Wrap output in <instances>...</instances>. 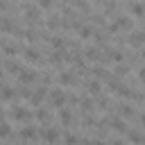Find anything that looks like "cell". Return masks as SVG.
Returning a JSON list of instances; mask_svg holds the SVG:
<instances>
[{"label": "cell", "mask_w": 145, "mask_h": 145, "mask_svg": "<svg viewBox=\"0 0 145 145\" xmlns=\"http://www.w3.org/2000/svg\"><path fill=\"white\" fill-rule=\"evenodd\" d=\"M113 23L118 29H131V18H127V16H118Z\"/></svg>", "instance_id": "obj_12"}, {"label": "cell", "mask_w": 145, "mask_h": 145, "mask_svg": "<svg viewBox=\"0 0 145 145\" xmlns=\"http://www.w3.org/2000/svg\"><path fill=\"white\" fill-rule=\"evenodd\" d=\"M0 43H2V41H0Z\"/></svg>", "instance_id": "obj_43"}, {"label": "cell", "mask_w": 145, "mask_h": 145, "mask_svg": "<svg viewBox=\"0 0 145 145\" xmlns=\"http://www.w3.org/2000/svg\"><path fill=\"white\" fill-rule=\"evenodd\" d=\"M48 118H50V116H48V111H45V109H39V111H36V120L48 122Z\"/></svg>", "instance_id": "obj_29"}, {"label": "cell", "mask_w": 145, "mask_h": 145, "mask_svg": "<svg viewBox=\"0 0 145 145\" xmlns=\"http://www.w3.org/2000/svg\"><path fill=\"white\" fill-rule=\"evenodd\" d=\"M140 122H143V127H145V113H143V116H140Z\"/></svg>", "instance_id": "obj_38"}, {"label": "cell", "mask_w": 145, "mask_h": 145, "mask_svg": "<svg viewBox=\"0 0 145 145\" xmlns=\"http://www.w3.org/2000/svg\"><path fill=\"white\" fill-rule=\"evenodd\" d=\"M52 5H54V0H39L41 9H52Z\"/></svg>", "instance_id": "obj_31"}, {"label": "cell", "mask_w": 145, "mask_h": 145, "mask_svg": "<svg viewBox=\"0 0 145 145\" xmlns=\"http://www.w3.org/2000/svg\"><path fill=\"white\" fill-rule=\"evenodd\" d=\"M143 97H145V95H143Z\"/></svg>", "instance_id": "obj_44"}, {"label": "cell", "mask_w": 145, "mask_h": 145, "mask_svg": "<svg viewBox=\"0 0 145 145\" xmlns=\"http://www.w3.org/2000/svg\"><path fill=\"white\" fill-rule=\"evenodd\" d=\"M129 9H131V14H134V16H138V18H140V16H145V5H143V2H131V7H129Z\"/></svg>", "instance_id": "obj_17"}, {"label": "cell", "mask_w": 145, "mask_h": 145, "mask_svg": "<svg viewBox=\"0 0 145 145\" xmlns=\"http://www.w3.org/2000/svg\"><path fill=\"white\" fill-rule=\"evenodd\" d=\"M61 59H63V52H59V50L50 52V63H61Z\"/></svg>", "instance_id": "obj_19"}, {"label": "cell", "mask_w": 145, "mask_h": 145, "mask_svg": "<svg viewBox=\"0 0 145 145\" xmlns=\"http://www.w3.org/2000/svg\"><path fill=\"white\" fill-rule=\"evenodd\" d=\"M79 106H82V111H91V109H93V100L82 97V100H79Z\"/></svg>", "instance_id": "obj_23"}, {"label": "cell", "mask_w": 145, "mask_h": 145, "mask_svg": "<svg viewBox=\"0 0 145 145\" xmlns=\"http://www.w3.org/2000/svg\"><path fill=\"white\" fill-rule=\"evenodd\" d=\"M129 45H134V48L145 45V32H131V36H129Z\"/></svg>", "instance_id": "obj_6"}, {"label": "cell", "mask_w": 145, "mask_h": 145, "mask_svg": "<svg viewBox=\"0 0 145 145\" xmlns=\"http://www.w3.org/2000/svg\"><path fill=\"white\" fill-rule=\"evenodd\" d=\"M75 5H77V7L82 9V11H86V9H88V5H86L84 0H75Z\"/></svg>", "instance_id": "obj_33"}, {"label": "cell", "mask_w": 145, "mask_h": 145, "mask_svg": "<svg viewBox=\"0 0 145 145\" xmlns=\"http://www.w3.org/2000/svg\"><path fill=\"white\" fill-rule=\"evenodd\" d=\"M5 68H7L9 72H14V75H18V70H20V68H18V63H16V61H11V59L5 63Z\"/></svg>", "instance_id": "obj_25"}, {"label": "cell", "mask_w": 145, "mask_h": 145, "mask_svg": "<svg viewBox=\"0 0 145 145\" xmlns=\"http://www.w3.org/2000/svg\"><path fill=\"white\" fill-rule=\"evenodd\" d=\"M0 29H2V32H9V34H16V29H18V27H16L9 18H2V20H0Z\"/></svg>", "instance_id": "obj_15"}, {"label": "cell", "mask_w": 145, "mask_h": 145, "mask_svg": "<svg viewBox=\"0 0 145 145\" xmlns=\"http://www.w3.org/2000/svg\"><path fill=\"white\" fill-rule=\"evenodd\" d=\"M39 134H41V138H43L48 145H54V143L59 140V131H57V129H52V127H43Z\"/></svg>", "instance_id": "obj_1"}, {"label": "cell", "mask_w": 145, "mask_h": 145, "mask_svg": "<svg viewBox=\"0 0 145 145\" xmlns=\"http://www.w3.org/2000/svg\"><path fill=\"white\" fill-rule=\"evenodd\" d=\"M43 97H45V86H39V88L29 95V102H32L34 106H39V104L43 102Z\"/></svg>", "instance_id": "obj_5"}, {"label": "cell", "mask_w": 145, "mask_h": 145, "mask_svg": "<svg viewBox=\"0 0 145 145\" xmlns=\"http://www.w3.org/2000/svg\"><path fill=\"white\" fill-rule=\"evenodd\" d=\"M2 50H5V54H7V57H14V54L18 52V48H16V45H5V43H2Z\"/></svg>", "instance_id": "obj_26"}, {"label": "cell", "mask_w": 145, "mask_h": 145, "mask_svg": "<svg viewBox=\"0 0 145 145\" xmlns=\"http://www.w3.org/2000/svg\"><path fill=\"white\" fill-rule=\"evenodd\" d=\"M25 61L34 63V61H41V52L36 48H25Z\"/></svg>", "instance_id": "obj_7"}, {"label": "cell", "mask_w": 145, "mask_h": 145, "mask_svg": "<svg viewBox=\"0 0 145 145\" xmlns=\"http://www.w3.org/2000/svg\"><path fill=\"white\" fill-rule=\"evenodd\" d=\"M111 145H127V143H125V140H120V138H116V140H113Z\"/></svg>", "instance_id": "obj_36"}, {"label": "cell", "mask_w": 145, "mask_h": 145, "mask_svg": "<svg viewBox=\"0 0 145 145\" xmlns=\"http://www.w3.org/2000/svg\"><path fill=\"white\" fill-rule=\"evenodd\" d=\"M2 116H5V111H2V109H0V120H2Z\"/></svg>", "instance_id": "obj_40"}, {"label": "cell", "mask_w": 145, "mask_h": 145, "mask_svg": "<svg viewBox=\"0 0 145 145\" xmlns=\"http://www.w3.org/2000/svg\"><path fill=\"white\" fill-rule=\"evenodd\" d=\"M79 145H93V140H88V138H82V140H79Z\"/></svg>", "instance_id": "obj_35"}, {"label": "cell", "mask_w": 145, "mask_h": 145, "mask_svg": "<svg viewBox=\"0 0 145 145\" xmlns=\"http://www.w3.org/2000/svg\"><path fill=\"white\" fill-rule=\"evenodd\" d=\"M25 39H27L29 43H34V41H39V34H36L34 29H27V32H25Z\"/></svg>", "instance_id": "obj_28"}, {"label": "cell", "mask_w": 145, "mask_h": 145, "mask_svg": "<svg viewBox=\"0 0 145 145\" xmlns=\"http://www.w3.org/2000/svg\"><path fill=\"white\" fill-rule=\"evenodd\" d=\"M36 77H39V72H34V70H18V79L23 84H32V82H36Z\"/></svg>", "instance_id": "obj_4"}, {"label": "cell", "mask_w": 145, "mask_h": 145, "mask_svg": "<svg viewBox=\"0 0 145 145\" xmlns=\"http://www.w3.org/2000/svg\"><path fill=\"white\" fill-rule=\"evenodd\" d=\"M50 100H52V104H54L57 109H61V106L66 104V95H63V91H61V88H52Z\"/></svg>", "instance_id": "obj_2"}, {"label": "cell", "mask_w": 145, "mask_h": 145, "mask_svg": "<svg viewBox=\"0 0 145 145\" xmlns=\"http://www.w3.org/2000/svg\"><path fill=\"white\" fill-rule=\"evenodd\" d=\"M9 134H11V127H9V122L0 120V136H2V138H7Z\"/></svg>", "instance_id": "obj_21"}, {"label": "cell", "mask_w": 145, "mask_h": 145, "mask_svg": "<svg viewBox=\"0 0 145 145\" xmlns=\"http://www.w3.org/2000/svg\"><path fill=\"white\" fill-rule=\"evenodd\" d=\"M84 54H86V59H93V61H95V59H97V48H86Z\"/></svg>", "instance_id": "obj_27"}, {"label": "cell", "mask_w": 145, "mask_h": 145, "mask_svg": "<svg viewBox=\"0 0 145 145\" xmlns=\"http://www.w3.org/2000/svg\"><path fill=\"white\" fill-rule=\"evenodd\" d=\"M20 136H23L25 140H34V138L39 136V131H36V127H23V129H20Z\"/></svg>", "instance_id": "obj_14"}, {"label": "cell", "mask_w": 145, "mask_h": 145, "mask_svg": "<svg viewBox=\"0 0 145 145\" xmlns=\"http://www.w3.org/2000/svg\"><path fill=\"white\" fill-rule=\"evenodd\" d=\"M59 120H61V125H70V122H72V113H70V109L61 106V109H59Z\"/></svg>", "instance_id": "obj_13"}, {"label": "cell", "mask_w": 145, "mask_h": 145, "mask_svg": "<svg viewBox=\"0 0 145 145\" xmlns=\"http://www.w3.org/2000/svg\"><path fill=\"white\" fill-rule=\"evenodd\" d=\"M138 79L145 82V66H140V70H138Z\"/></svg>", "instance_id": "obj_34"}, {"label": "cell", "mask_w": 145, "mask_h": 145, "mask_svg": "<svg viewBox=\"0 0 145 145\" xmlns=\"http://www.w3.org/2000/svg\"><path fill=\"white\" fill-rule=\"evenodd\" d=\"M75 82H77V77H75L70 70H66V72L59 75V84H61V86H70V84H75Z\"/></svg>", "instance_id": "obj_8"}, {"label": "cell", "mask_w": 145, "mask_h": 145, "mask_svg": "<svg viewBox=\"0 0 145 145\" xmlns=\"http://www.w3.org/2000/svg\"><path fill=\"white\" fill-rule=\"evenodd\" d=\"M11 116H14L16 120H29V118H32V113H29V111H25L23 106H14Z\"/></svg>", "instance_id": "obj_10"}, {"label": "cell", "mask_w": 145, "mask_h": 145, "mask_svg": "<svg viewBox=\"0 0 145 145\" xmlns=\"http://www.w3.org/2000/svg\"><path fill=\"white\" fill-rule=\"evenodd\" d=\"M127 138H129V143H134V145H140V143H143V136H140L136 129H127Z\"/></svg>", "instance_id": "obj_16"}, {"label": "cell", "mask_w": 145, "mask_h": 145, "mask_svg": "<svg viewBox=\"0 0 145 145\" xmlns=\"http://www.w3.org/2000/svg\"><path fill=\"white\" fill-rule=\"evenodd\" d=\"M86 91H88L91 95H97V93H100V82H97V79H91V82L86 84Z\"/></svg>", "instance_id": "obj_18"}, {"label": "cell", "mask_w": 145, "mask_h": 145, "mask_svg": "<svg viewBox=\"0 0 145 145\" xmlns=\"http://www.w3.org/2000/svg\"><path fill=\"white\" fill-rule=\"evenodd\" d=\"M140 57H143V59H145V48H143V52H140Z\"/></svg>", "instance_id": "obj_39"}, {"label": "cell", "mask_w": 145, "mask_h": 145, "mask_svg": "<svg viewBox=\"0 0 145 145\" xmlns=\"http://www.w3.org/2000/svg\"><path fill=\"white\" fill-rule=\"evenodd\" d=\"M109 125H111V127H113L118 134H127V129H129V127H127V122H125L120 116H113V118L109 120Z\"/></svg>", "instance_id": "obj_3"}, {"label": "cell", "mask_w": 145, "mask_h": 145, "mask_svg": "<svg viewBox=\"0 0 145 145\" xmlns=\"http://www.w3.org/2000/svg\"><path fill=\"white\" fill-rule=\"evenodd\" d=\"M91 36H93V29H91L88 25L79 27V39H91Z\"/></svg>", "instance_id": "obj_22"}, {"label": "cell", "mask_w": 145, "mask_h": 145, "mask_svg": "<svg viewBox=\"0 0 145 145\" xmlns=\"http://www.w3.org/2000/svg\"><path fill=\"white\" fill-rule=\"evenodd\" d=\"M50 45L59 50V48H63V39L61 36H50Z\"/></svg>", "instance_id": "obj_24"}, {"label": "cell", "mask_w": 145, "mask_h": 145, "mask_svg": "<svg viewBox=\"0 0 145 145\" xmlns=\"http://www.w3.org/2000/svg\"><path fill=\"white\" fill-rule=\"evenodd\" d=\"M127 72H129V66H127V68H125V66H118V68H116V75H118V77H125Z\"/></svg>", "instance_id": "obj_32"}, {"label": "cell", "mask_w": 145, "mask_h": 145, "mask_svg": "<svg viewBox=\"0 0 145 145\" xmlns=\"http://www.w3.org/2000/svg\"><path fill=\"white\" fill-rule=\"evenodd\" d=\"M93 145H109V143H104V140H93Z\"/></svg>", "instance_id": "obj_37"}, {"label": "cell", "mask_w": 145, "mask_h": 145, "mask_svg": "<svg viewBox=\"0 0 145 145\" xmlns=\"http://www.w3.org/2000/svg\"><path fill=\"white\" fill-rule=\"evenodd\" d=\"M118 116H120V118H131V116H134V106L127 104V102L118 104Z\"/></svg>", "instance_id": "obj_9"}, {"label": "cell", "mask_w": 145, "mask_h": 145, "mask_svg": "<svg viewBox=\"0 0 145 145\" xmlns=\"http://www.w3.org/2000/svg\"><path fill=\"white\" fill-rule=\"evenodd\" d=\"M63 143H66V145H77L79 140H77V136H75V134L66 131V134H63Z\"/></svg>", "instance_id": "obj_20"}, {"label": "cell", "mask_w": 145, "mask_h": 145, "mask_svg": "<svg viewBox=\"0 0 145 145\" xmlns=\"http://www.w3.org/2000/svg\"><path fill=\"white\" fill-rule=\"evenodd\" d=\"M16 97V91L11 88V86H2L0 88V100H5V102H11Z\"/></svg>", "instance_id": "obj_11"}, {"label": "cell", "mask_w": 145, "mask_h": 145, "mask_svg": "<svg viewBox=\"0 0 145 145\" xmlns=\"http://www.w3.org/2000/svg\"><path fill=\"white\" fill-rule=\"evenodd\" d=\"M97 2H100V0H97Z\"/></svg>", "instance_id": "obj_42"}, {"label": "cell", "mask_w": 145, "mask_h": 145, "mask_svg": "<svg viewBox=\"0 0 145 145\" xmlns=\"http://www.w3.org/2000/svg\"><path fill=\"white\" fill-rule=\"evenodd\" d=\"M48 27H50V29H57V27H59V18H57V16H50V18H48Z\"/></svg>", "instance_id": "obj_30"}, {"label": "cell", "mask_w": 145, "mask_h": 145, "mask_svg": "<svg viewBox=\"0 0 145 145\" xmlns=\"http://www.w3.org/2000/svg\"><path fill=\"white\" fill-rule=\"evenodd\" d=\"M23 145H25V143H23Z\"/></svg>", "instance_id": "obj_41"}]
</instances>
